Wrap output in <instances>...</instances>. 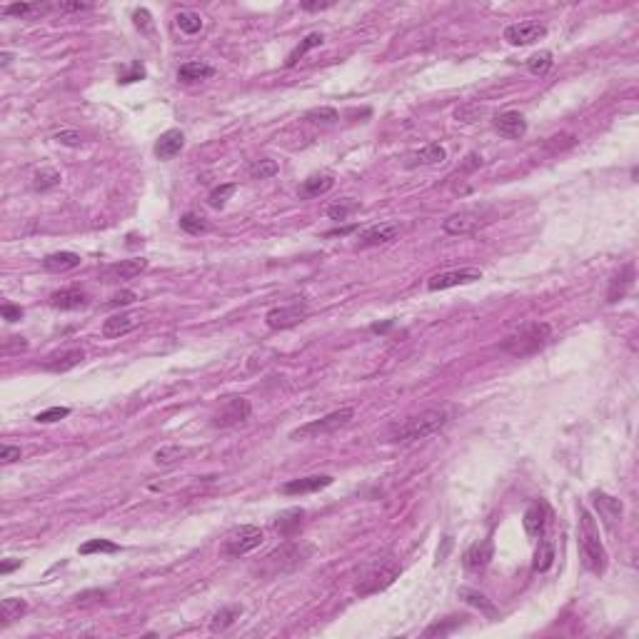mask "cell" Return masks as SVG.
<instances>
[{"instance_id": "6da1fadb", "label": "cell", "mask_w": 639, "mask_h": 639, "mask_svg": "<svg viewBox=\"0 0 639 639\" xmlns=\"http://www.w3.org/2000/svg\"><path fill=\"white\" fill-rule=\"evenodd\" d=\"M447 422V407H430L425 412H420V415H412L390 427V442H417V440H425L430 435H435V432H440Z\"/></svg>"}, {"instance_id": "7a4b0ae2", "label": "cell", "mask_w": 639, "mask_h": 639, "mask_svg": "<svg viewBox=\"0 0 639 639\" xmlns=\"http://www.w3.org/2000/svg\"><path fill=\"white\" fill-rule=\"evenodd\" d=\"M402 574V565L393 557H382V560H372L370 565H364L357 574V582H355V592L360 597H370L377 595L382 589H387L395 579Z\"/></svg>"}, {"instance_id": "3957f363", "label": "cell", "mask_w": 639, "mask_h": 639, "mask_svg": "<svg viewBox=\"0 0 639 639\" xmlns=\"http://www.w3.org/2000/svg\"><path fill=\"white\" fill-rule=\"evenodd\" d=\"M579 550H582L584 567L589 572H607V552L600 539V527H597L595 517L589 515V510H584V507H579Z\"/></svg>"}, {"instance_id": "277c9868", "label": "cell", "mask_w": 639, "mask_h": 639, "mask_svg": "<svg viewBox=\"0 0 639 639\" xmlns=\"http://www.w3.org/2000/svg\"><path fill=\"white\" fill-rule=\"evenodd\" d=\"M550 337H552L550 322L532 320V322L522 325L515 335H510L502 342V353H507L510 357H529V355L539 353L550 342Z\"/></svg>"}, {"instance_id": "5b68a950", "label": "cell", "mask_w": 639, "mask_h": 639, "mask_svg": "<svg viewBox=\"0 0 639 639\" xmlns=\"http://www.w3.org/2000/svg\"><path fill=\"white\" fill-rule=\"evenodd\" d=\"M310 552H312L310 547L298 544V542L282 544V547H277L275 552H270V555L265 557L260 572L268 574V577H277V574H282V572H290V569H295V567H300L305 560H308Z\"/></svg>"}, {"instance_id": "8992f818", "label": "cell", "mask_w": 639, "mask_h": 639, "mask_svg": "<svg viewBox=\"0 0 639 639\" xmlns=\"http://www.w3.org/2000/svg\"><path fill=\"white\" fill-rule=\"evenodd\" d=\"M353 417H355L353 407H340V409H335V412H330V415L308 422V425L298 427V430H292L290 437L292 440H310V437H322V435H332V432H337L340 427L348 425Z\"/></svg>"}, {"instance_id": "52a82bcc", "label": "cell", "mask_w": 639, "mask_h": 639, "mask_svg": "<svg viewBox=\"0 0 639 639\" xmlns=\"http://www.w3.org/2000/svg\"><path fill=\"white\" fill-rule=\"evenodd\" d=\"M263 539H265V534L260 527H255V525H240V527H235L228 537H225L223 555L242 557V555H247V552L258 550L260 544H263Z\"/></svg>"}, {"instance_id": "ba28073f", "label": "cell", "mask_w": 639, "mask_h": 639, "mask_svg": "<svg viewBox=\"0 0 639 639\" xmlns=\"http://www.w3.org/2000/svg\"><path fill=\"white\" fill-rule=\"evenodd\" d=\"M482 280V270L480 268H460V270H447V272H437L427 280V290L440 292L449 290L457 285H472V282Z\"/></svg>"}, {"instance_id": "9c48e42d", "label": "cell", "mask_w": 639, "mask_h": 639, "mask_svg": "<svg viewBox=\"0 0 639 639\" xmlns=\"http://www.w3.org/2000/svg\"><path fill=\"white\" fill-rule=\"evenodd\" d=\"M308 305L305 303H290L282 305V308H272L265 315V325L270 330H290V327L300 325L305 317H308Z\"/></svg>"}, {"instance_id": "30bf717a", "label": "cell", "mask_w": 639, "mask_h": 639, "mask_svg": "<svg viewBox=\"0 0 639 639\" xmlns=\"http://www.w3.org/2000/svg\"><path fill=\"white\" fill-rule=\"evenodd\" d=\"M250 412H253V407H250V402L245 397H228L213 415V425L215 427L242 425V422L250 420Z\"/></svg>"}, {"instance_id": "8fae6325", "label": "cell", "mask_w": 639, "mask_h": 639, "mask_svg": "<svg viewBox=\"0 0 639 639\" xmlns=\"http://www.w3.org/2000/svg\"><path fill=\"white\" fill-rule=\"evenodd\" d=\"M544 35H547V25L537 20L515 22V25H507L505 28V40L510 45H532L537 40H542Z\"/></svg>"}, {"instance_id": "7c38bea8", "label": "cell", "mask_w": 639, "mask_h": 639, "mask_svg": "<svg viewBox=\"0 0 639 639\" xmlns=\"http://www.w3.org/2000/svg\"><path fill=\"white\" fill-rule=\"evenodd\" d=\"M147 270V260L145 258H133V260H120V263H112L103 270V280L105 282H120V280H133V277L143 275Z\"/></svg>"}, {"instance_id": "4fadbf2b", "label": "cell", "mask_w": 639, "mask_h": 639, "mask_svg": "<svg viewBox=\"0 0 639 639\" xmlns=\"http://www.w3.org/2000/svg\"><path fill=\"white\" fill-rule=\"evenodd\" d=\"M494 130H497L502 138H507V140H520V138H525V133H527V120H525L522 112L505 110L494 118Z\"/></svg>"}, {"instance_id": "5bb4252c", "label": "cell", "mask_w": 639, "mask_h": 639, "mask_svg": "<svg viewBox=\"0 0 639 639\" xmlns=\"http://www.w3.org/2000/svg\"><path fill=\"white\" fill-rule=\"evenodd\" d=\"M402 232L400 223H382V225H372L367 230L360 232V247H377V245H387V242L397 240V235Z\"/></svg>"}, {"instance_id": "9a60e30c", "label": "cell", "mask_w": 639, "mask_h": 639, "mask_svg": "<svg viewBox=\"0 0 639 639\" xmlns=\"http://www.w3.org/2000/svg\"><path fill=\"white\" fill-rule=\"evenodd\" d=\"M482 225V215L475 213V210H465V213H454L449 215L442 223V230L447 235H470L477 228Z\"/></svg>"}, {"instance_id": "2e32d148", "label": "cell", "mask_w": 639, "mask_h": 639, "mask_svg": "<svg viewBox=\"0 0 639 639\" xmlns=\"http://www.w3.org/2000/svg\"><path fill=\"white\" fill-rule=\"evenodd\" d=\"M592 502H595L597 512H600V517L605 520L607 527H614L617 522H622L624 505L617 497H612L607 492H592Z\"/></svg>"}, {"instance_id": "e0dca14e", "label": "cell", "mask_w": 639, "mask_h": 639, "mask_svg": "<svg viewBox=\"0 0 639 639\" xmlns=\"http://www.w3.org/2000/svg\"><path fill=\"white\" fill-rule=\"evenodd\" d=\"M634 275H637V270H634V263H627L622 270H619L617 275L610 280V287H607V303L614 305L619 303V300L627 295L629 290H632L634 285Z\"/></svg>"}, {"instance_id": "ac0fdd59", "label": "cell", "mask_w": 639, "mask_h": 639, "mask_svg": "<svg viewBox=\"0 0 639 639\" xmlns=\"http://www.w3.org/2000/svg\"><path fill=\"white\" fill-rule=\"evenodd\" d=\"M447 160V150L440 143H430V145L420 147V150L409 152L404 157V168H420V165H440Z\"/></svg>"}, {"instance_id": "d6986e66", "label": "cell", "mask_w": 639, "mask_h": 639, "mask_svg": "<svg viewBox=\"0 0 639 639\" xmlns=\"http://www.w3.org/2000/svg\"><path fill=\"white\" fill-rule=\"evenodd\" d=\"M547 520H550V510L544 502H532L522 517V525H525V532L529 537H542L544 529H547Z\"/></svg>"}, {"instance_id": "ffe728a7", "label": "cell", "mask_w": 639, "mask_h": 639, "mask_svg": "<svg viewBox=\"0 0 639 639\" xmlns=\"http://www.w3.org/2000/svg\"><path fill=\"white\" fill-rule=\"evenodd\" d=\"M185 147V135L183 130H165L160 138L155 140V155L160 160H173L175 155H180V150Z\"/></svg>"}, {"instance_id": "44dd1931", "label": "cell", "mask_w": 639, "mask_h": 639, "mask_svg": "<svg viewBox=\"0 0 639 639\" xmlns=\"http://www.w3.org/2000/svg\"><path fill=\"white\" fill-rule=\"evenodd\" d=\"M492 555H494L492 539H482V542H475L470 550L465 552L462 562H465V567L470 569V572H480V569H485V567L489 565Z\"/></svg>"}, {"instance_id": "7402d4cb", "label": "cell", "mask_w": 639, "mask_h": 639, "mask_svg": "<svg viewBox=\"0 0 639 639\" xmlns=\"http://www.w3.org/2000/svg\"><path fill=\"white\" fill-rule=\"evenodd\" d=\"M332 485L330 475H310V477H300V480H290V482L282 485V492L285 494H308V492H317V489H325Z\"/></svg>"}, {"instance_id": "603a6c76", "label": "cell", "mask_w": 639, "mask_h": 639, "mask_svg": "<svg viewBox=\"0 0 639 639\" xmlns=\"http://www.w3.org/2000/svg\"><path fill=\"white\" fill-rule=\"evenodd\" d=\"M88 305V295L80 287H65L51 295V308L55 310H80Z\"/></svg>"}, {"instance_id": "cb8c5ba5", "label": "cell", "mask_w": 639, "mask_h": 639, "mask_svg": "<svg viewBox=\"0 0 639 639\" xmlns=\"http://www.w3.org/2000/svg\"><path fill=\"white\" fill-rule=\"evenodd\" d=\"M213 75H215V67L202 60H187L178 67V80L185 85L200 83V80H208V78H213Z\"/></svg>"}, {"instance_id": "d4e9b609", "label": "cell", "mask_w": 639, "mask_h": 639, "mask_svg": "<svg viewBox=\"0 0 639 639\" xmlns=\"http://www.w3.org/2000/svg\"><path fill=\"white\" fill-rule=\"evenodd\" d=\"M303 520H305L303 507H292V510L280 512L275 520V532L280 537H295V532L303 527Z\"/></svg>"}, {"instance_id": "484cf974", "label": "cell", "mask_w": 639, "mask_h": 639, "mask_svg": "<svg viewBox=\"0 0 639 639\" xmlns=\"http://www.w3.org/2000/svg\"><path fill=\"white\" fill-rule=\"evenodd\" d=\"M83 360H85L83 350H78V348L62 350V353H55V355H51V357L45 360V370L65 372V370H70V367H75V364H80Z\"/></svg>"}, {"instance_id": "4316f807", "label": "cell", "mask_w": 639, "mask_h": 639, "mask_svg": "<svg viewBox=\"0 0 639 639\" xmlns=\"http://www.w3.org/2000/svg\"><path fill=\"white\" fill-rule=\"evenodd\" d=\"M332 185H335V178H332V175H310L308 180H303L298 195L303 197V200H310V197H320V195H325V192H330Z\"/></svg>"}, {"instance_id": "83f0119b", "label": "cell", "mask_w": 639, "mask_h": 639, "mask_svg": "<svg viewBox=\"0 0 639 639\" xmlns=\"http://www.w3.org/2000/svg\"><path fill=\"white\" fill-rule=\"evenodd\" d=\"M135 325H138L135 315H128V312L110 315V317L103 322V337H123V335H128L130 330H135Z\"/></svg>"}, {"instance_id": "f1b7e54d", "label": "cell", "mask_w": 639, "mask_h": 639, "mask_svg": "<svg viewBox=\"0 0 639 639\" xmlns=\"http://www.w3.org/2000/svg\"><path fill=\"white\" fill-rule=\"evenodd\" d=\"M43 268L48 270V272H67V270L80 268V255L78 253H70V250L51 253V255H45Z\"/></svg>"}, {"instance_id": "f546056e", "label": "cell", "mask_w": 639, "mask_h": 639, "mask_svg": "<svg viewBox=\"0 0 639 639\" xmlns=\"http://www.w3.org/2000/svg\"><path fill=\"white\" fill-rule=\"evenodd\" d=\"M242 614V607L240 605H228V607H220L210 617V632H225L235 624V619H240Z\"/></svg>"}, {"instance_id": "4dcf8cb0", "label": "cell", "mask_w": 639, "mask_h": 639, "mask_svg": "<svg viewBox=\"0 0 639 639\" xmlns=\"http://www.w3.org/2000/svg\"><path fill=\"white\" fill-rule=\"evenodd\" d=\"M187 454H190V449L183 447V444H165V447H160L152 454V460H155L157 467H175L185 460Z\"/></svg>"}, {"instance_id": "1f68e13d", "label": "cell", "mask_w": 639, "mask_h": 639, "mask_svg": "<svg viewBox=\"0 0 639 639\" xmlns=\"http://www.w3.org/2000/svg\"><path fill=\"white\" fill-rule=\"evenodd\" d=\"M25 612H28V602L18 600V597H8V600L0 602V624L8 627V624H13L15 619H20Z\"/></svg>"}, {"instance_id": "d6a6232c", "label": "cell", "mask_w": 639, "mask_h": 639, "mask_svg": "<svg viewBox=\"0 0 639 639\" xmlns=\"http://www.w3.org/2000/svg\"><path fill=\"white\" fill-rule=\"evenodd\" d=\"M51 11V6H40V3H13V6L3 8V15L20 18V20H33L38 15H45Z\"/></svg>"}, {"instance_id": "836d02e7", "label": "cell", "mask_w": 639, "mask_h": 639, "mask_svg": "<svg viewBox=\"0 0 639 639\" xmlns=\"http://www.w3.org/2000/svg\"><path fill=\"white\" fill-rule=\"evenodd\" d=\"M555 565V544L550 539H539V547L534 552V572H547Z\"/></svg>"}, {"instance_id": "e575fe53", "label": "cell", "mask_w": 639, "mask_h": 639, "mask_svg": "<svg viewBox=\"0 0 639 639\" xmlns=\"http://www.w3.org/2000/svg\"><path fill=\"white\" fill-rule=\"evenodd\" d=\"M60 173L53 168H40L38 173L33 175V187L38 192H45V190H53V187L60 185Z\"/></svg>"}, {"instance_id": "d590c367", "label": "cell", "mask_w": 639, "mask_h": 639, "mask_svg": "<svg viewBox=\"0 0 639 639\" xmlns=\"http://www.w3.org/2000/svg\"><path fill=\"white\" fill-rule=\"evenodd\" d=\"M180 228H183L187 235H205V232L210 230V223L197 213H185L180 218Z\"/></svg>"}, {"instance_id": "8d00e7d4", "label": "cell", "mask_w": 639, "mask_h": 639, "mask_svg": "<svg viewBox=\"0 0 639 639\" xmlns=\"http://www.w3.org/2000/svg\"><path fill=\"white\" fill-rule=\"evenodd\" d=\"M175 22H178V28L185 35H195L202 30V18L192 11H180L178 15H175Z\"/></svg>"}, {"instance_id": "74e56055", "label": "cell", "mask_w": 639, "mask_h": 639, "mask_svg": "<svg viewBox=\"0 0 639 639\" xmlns=\"http://www.w3.org/2000/svg\"><path fill=\"white\" fill-rule=\"evenodd\" d=\"M322 43H325V38H322V33H310L308 38H305L303 43H300L298 48H295V51H292L290 55H287V65H295V62H298L300 58L305 55V53H310V51H312V48H320V45H322Z\"/></svg>"}, {"instance_id": "f35d334b", "label": "cell", "mask_w": 639, "mask_h": 639, "mask_svg": "<svg viewBox=\"0 0 639 639\" xmlns=\"http://www.w3.org/2000/svg\"><path fill=\"white\" fill-rule=\"evenodd\" d=\"M552 65H555V60H552V53H550V51H539V53H534V55L527 60L529 73H532V75H539V78L550 73Z\"/></svg>"}, {"instance_id": "ab89813d", "label": "cell", "mask_w": 639, "mask_h": 639, "mask_svg": "<svg viewBox=\"0 0 639 639\" xmlns=\"http://www.w3.org/2000/svg\"><path fill=\"white\" fill-rule=\"evenodd\" d=\"M277 163L275 160H270V157H263V160H255L250 168H247V175L253 180H268L272 178V175H277Z\"/></svg>"}, {"instance_id": "60d3db41", "label": "cell", "mask_w": 639, "mask_h": 639, "mask_svg": "<svg viewBox=\"0 0 639 639\" xmlns=\"http://www.w3.org/2000/svg\"><path fill=\"white\" fill-rule=\"evenodd\" d=\"M93 552H105V555H112V552H120V544L110 542V539H88L85 544H80V555H93Z\"/></svg>"}, {"instance_id": "b9f144b4", "label": "cell", "mask_w": 639, "mask_h": 639, "mask_svg": "<svg viewBox=\"0 0 639 639\" xmlns=\"http://www.w3.org/2000/svg\"><path fill=\"white\" fill-rule=\"evenodd\" d=\"M460 597L467 602V605L477 607V610H482L487 617H494V607L487 602V597L480 595V592H475V589H460Z\"/></svg>"}, {"instance_id": "7bdbcfd3", "label": "cell", "mask_w": 639, "mask_h": 639, "mask_svg": "<svg viewBox=\"0 0 639 639\" xmlns=\"http://www.w3.org/2000/svg\"><path fill=\"white\" fill-rule=\"evenodd\" d=\"M462 619L465 617H447V619H442V622L430 624V627L425 629V637H444V634L454 632V629L460 627Z\"/></svg>"}, {"instance_id": "ee69618b", "label": "cell", "mask_w": 639, "mask_h": 639, "mask_svg": "<svg viewBox=\"0 0 639 639\" xmlns=\"http://www.w3.org/2000/svg\"><path fill=\"white\" fill-rule=\"evenodd\" d=\"M235 190H237L235 183H225V185H218L213 192H210V197H208L210 208H225V202L235 195Z\"/></svg>"}, {"instance_id": "f6af8a7d", "label": "cell", "mask_w": 639, "mask_h": 639, "mask_svg": "<svg viewBox=\"0 0 639 639\" xmlns=\"http://www.w3.org/2000/svg\"><path fill=\"white\" fill-rule=\"evenodd\" d=\"M355 210H357V202L348 197V200H340V202H335V205H330V208H327V218L342 223V220H348Z\"/></svg>"}, {"instance_id": "bcb514c9", "label": "cell", "mask_w": 639, "mask_h": 639, "mask_svg": "<svg viewBox=\"0 0 639 639\" xmlns=\"http://www.w3.org/2000/svg\"><path fill=\"white\" fill-rule=\"evenodd\" d=\"M305 118H308L310 123H317V125H332L340 120V112H337L335 107H315V110H310Z\"/></svg>"}, {"instance_id": "7dc6e473", "label": "cell", "mask_w": 639, "mask_h": 639, "mask_svg": "<svg viewBox=\"0 0 639 639\" xmlns=\"http://www.w3.org/2000/svg\"><path fill=\"white\" fill-rule=\"evenodd\" d=\"M67 415H70V409L67 407H48V409H43V412L35 415V422H40V425H51V422H58Z\"/></svg>"}, {"instance_id": "c3c4849f", "label": "cell", "mask_w": 639, "mask_h": 639, "mask_svg": "<svg viewBox=\"0 0 639 639\" xmlns=\"http://www.w3.org/2000/svg\"><path fill=\"white\" fill-rule=\"evenodd\" d=\"M53 140L60 143V145H65V147H80L83 145V135H80L78 130H58V133L53 135Z\"/></svg>"}, {"instance_id": "681fc988", "label": "cell", "mask_w": 639, "mask_h": 639, "mask_svg": "<svg viewBox=\"0 0 639 639\" xmlns=\"http://www.w3.org/2000/svg\"><path fill=\"white\" fill-rule=\"evenodd\" d=\"M480 115H482V107L480 105H465V107H460V110L454 112V118L460 120V123H475Z\"/></svg>"}, {"instance_id": "f907efd6", "label": "cell", "mask_w": 639, "mask_h": 639, "mask_svg": "<svg viewBox=\"0 0 639 639\" xmlns=\"http://www.w3.org/2000/svg\"><path fill=\"white\" fill-rule=\"evenodd\" d=\"M135 300H138V295H135L133 290H120L118 295H112V298L107 300V305H110V308H125V305H133Z\"/></svg>"}, {"instance_id": "816d5d0a", "label": "cell", "mask_w": 639, "mask_h": 639, "mask_svg": "<svg viewBox=\"0 0 639 639\" xmlns=\"http://www.w3.org/2000/svg\"><path fill=\"white\" fill-rule=\"evenodd\" d=\"M0 315H3V320H6V322H20V320H22V308H20V305L6 303L3 308H0Z\"/></svg>"}, {"instance_id": "f5cc1de1", "label": "cell", "mask_w": 639, "mask_h": 639, "mask_svg": "<svg viewBox=\"0 0 639 639\" xmlns=\"http://www.w3.org/2000/svg\"><path fill=\"white\" fill-rule=\"evenodd\" d=\"M143 78H145V67H143L140 62H133V65H130V73L118 75L120 83H135V80H143Z\"/></svg>"}, {"instance_id": "db71d44e", "label": "cell", "mask_w": 639, "mask_h": 639, "mask_svg": "<svg viewBox=\"0 0 639 639\" xmlns=\"http://www.w3.org/2000/svg\"><path fill=\"white\" fill-rule=\"evenodd\" d=\"M103 597H105V592H103V589H93V592H83V595L75 597V605H78V607H88V605H93V602H100Z\"/></svg>"}, {"instance_id": "11a10c76", "label": "cell", "mask_w": 639, "mask_h": 639, "mask_svg": "<svg viewBox=\"0 0 639 639\" xmlns=\"http://www.w3.org/2000/svg\"><path fill=\"white\" fill-rule=\"evenodd\" d=\"M20 447H13V444H3L0 447V462L3 465H11V462H15V460H20Z\"/></svg>"}, {"instance_id": "9f6ffc18", "label": "cell", "mask_w": 639, "mask_h": 639, "mask_svg": "<svg viewBox=\"0 0 639 639\" xmlns=\"http://www.w3.org/2000/svg\"><path fill=\"white\" fill-rule=\"evenodd\" d=\"M133 20H135V28H140L143 33H150V13H147L145 8H140V11H135Z\"/></svg>"}, {"instance_id": "6f0895ef", "label": "cell", "mask_w": 639, "mask_h": 639, "mask_svg": "<svg viewBox=\"0 0 639 639\" xmlns=\"http://www.w3.org/2000/svg\"><path fill=\"white\" fill-rule=\"evenodd\" d=\"M25 348H28V342L22 340V337H8L6 345H3L6 353H13V350H25Z\"/></svg>"}, {"instance_id": "680465c9", "label": "cell", "mask_w": 639, "mask_h": 639, "mask_svg": "<svg viewBox=\"0 0 639 639\" xmlns=\"http://www.w3.org/2000/svg\"><path fill=\"white\" fill-rule=\"evenodd\" d=\"M90 8V3H60L58 6V11H62V13H80V11H88Z\"/></svg>"}, {"instance_id": "91938a15", "label": "cell", "mask_w": 639, "mask_h": 639, "mask_svg": "<svg viewBox=\"0 0 639 639\" xmlns=\"http://www.w3.org/2000/svg\"><path fill=\"white\" fill-rule=\"evenodd\" d=\"M332 6H335L332 0H325V3H303V11L317 13V11H327V8H332Z\"/></svg>"}, {"instance_id": "94428289", "label": "cell", "mask_w": 639, "mask_h": 639, "mask_svg": "<svg viewBox=\"0 0 639 639\" xmlns=\"http://www.w3.org/2000/svg\"><path fill=\"white\" fill-rule=\"evenodd\" d=\"M18 567H20V560H8V562H3V567H0V572L8 574V572H13V569H18Z\"/></svg>"}, {"instance_id": "6125c7cd", "label": "cell", "mask_w": 639, "mask_h": 639, "mask_svg": "<svg viewBox=\"0 0 639 639\" xmlns=\"http://www.w3.org/2000/svg\"><path fill=\"white\" fill-rule=\"evenodd\" d=\"M355 230V225H348V228H337V230H330L327 232V237H337V235H350V232Z\"/></svg>"}, {"instance_id": "be15d7a7", "label": "cell", "mask_w": 639, "mask_h": 639, "mask_svg": "<svg viewBox=\"0 0 639 639\" xmlns=\"http://www.w3.org/2000/svg\"><path fill=\"white\" fill-rule=\"evenodd\" d=\"M393 325H395L393 320H387V322H382V325H380V322H377V325H372V332H387V330H390V327H393Z\"/></svg>"}, {"instance_id": "e7e4bbea", "label": "cell", "mask_w": 639, "mask_h": 639, "mask_svg": "<svg viewBox=\"0 0 639 639\" xmlns=\"http://www.w3.org/2000/svg\"><path fill=\"white\" fill-rule=\"evenodd\" d=\"M11 62H13V53H8V51H6V53H3V55H0V65H3V67H8V65H11Z\"/></svg>"}]
</instances>
